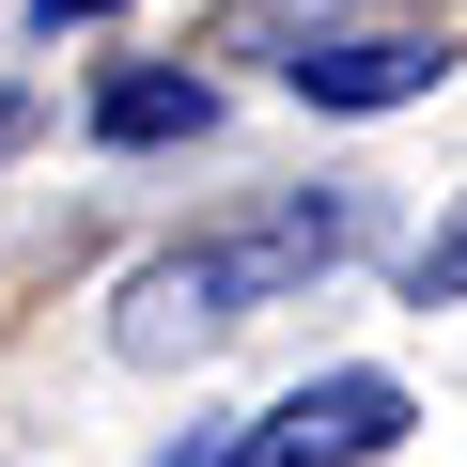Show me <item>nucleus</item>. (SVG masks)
I'll return each instance as SVG.
<instances>
[{
    "instance_id": "f257e3e1",
    "label": "nucleus",
    "mask_w": 467,
    "mask_h": 467,
    "mask_svg": "<svg viewBox=\"0 0 467 467\" xmlns=\"http://www.w3.org/2000/svg\"><path fill=\"white\" fill-rule=\"evenodd\" d=\"M405 436V374H312L250 420V467H374Z\"/></svg>"
},
{
    "instance_id": "f03ea898",
    "label": "nucleus",
    "mask_w": 467,
    "mask_h": 467,
    "mask_svg": "<svg viewBox=\"0 0 467 467\" xmlns=\"http://www.w3.org/2000/svg\"><path fill=\"white\" fill-rule=\"evenodd\" d=\"M358 250V202L327 187V202H281L265 234H218V250H202V281H218V312H250V296H296V281H327Z\"/></svg>"
},
{
    "instance_id": "7ed1b4c3",
    "label": "nucleus",
    "mask_w": 467,
    "mask_h": 467,
    "mask_svg": "<svg viewBox=\"0 0 467 467\" xmlns=\"http://www.w3.org/2000/svg\"><path fill=\"white\" fill-rule=\"evenodd\" d=\"M281 78H296L312 109H405V94L451 78V47H436V32H343V47H296Z\"/></svg>"
},
{
    "instance_id": "20e7f679",
    "label": "nucleus",
    "mask_w": 467,
    "mask_h": 467,
    "mask_svg": "<svg viewBox=\"0 0 467 467\" xmlns=\"http://www.w3.org/2000/svg\"><path fill=\"white\" fill-rule=\"evenodd\" d=\"M234 312H218V281H202V250H171V265H140L125 281V358H187V343H218Z\"/></svg>"
},
{
    "instance_id": "39448f33",
    "label": "nucleus",
    "mask_w": 467,
    "mask_h": 467,
    "mask_svg": "<svg viewBox=\"0 0 467 467\" xmlns=\"http://www.w3.org/2000/svg\"><path fill=\"white\" fill-rule=\"evenodd\" d=\"M202 109H218L202 78H156V63H140V78L94 94V140H125V156H140V140H202Z\"/></svg>"
},
{
    "instance_id": "423d86ee",
    "label": "nucleus",
    "mask_w": 467,
    "mask_h": 467,
    "mask_svg": "<svg viewBox=\"0 0 467 467\" xmlns=\"http://www.w3.org/2000/svg\"><path fill=\"white\" fill-rule=\"evenodd\" d=\"M405 296H420V312H467V202H451L420 250H405Z\"/></svg>"
},
{
    "instance_id": "0eeeda50",
    "label": "nucleus",
    "mask_w": 467,
    "mask_h": 467,
    "mask_svg": "<svg viewBox=\"0 0 467 467\" xmlns=\"http://www.w3.org/2000/svg\"><path fill=\"white\" fill-rule=\"evenodd\" d=\"M171 467H250V420H218L202 451H171Z\"/></svg>"
},
{
    "instance_id": "6e6552de",
    "label": "nucleus",
    "mask_w": 467,
    "mask_h": 467,
    "mask_svg": "<svg viewBox=\"0 0 467 467\" xmlns=\"http://www.w3.org/2000/svg\"><path fill=\"white\" fill-rule=\"evenodd\" d=\"M16 140H32V94H16V78H0V156H16Z\"/></svg>"
},
{
    "instance_id": "1a4fd4ad",
    "label": "nucleus",
    "mask_w": 467,
    "mask_h": 467,
    "mask_svg": "<svg viewBox=\"0 0 467 467\" xmlns=\"http://www.w3.org/2000/svg\"><path fill=\"white\" fill-rule=\"evenodd\" d=\"M32 16H47V32H63V16H109V0H32Z\"/></svg>"
}]
</instances>
